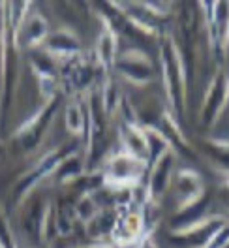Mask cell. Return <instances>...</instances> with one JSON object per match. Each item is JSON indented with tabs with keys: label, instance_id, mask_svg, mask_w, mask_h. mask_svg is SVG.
Instances as JSON below:
<instances>
[{
	"label": "cell",
	"instance_id": "obj_1",
	"mask_svg": "<svg viewBox=\"0 0 229 248\" xmlns=\"http://www.w3.org/2000/svg\"><path fill=\"white\" fill-rule=\"evenodd\" d=\"M145 171H147L145 162H141L132 155L124 153L122 149H119L106 160L104 183L113 192H122V190L132 192L137 186H141Z\"/></svg>",
	"mask_w": 229,
	"mask_h": 248
},
{
	"label": "cell",
	"instance_id": "obj_2",
	"mask_svg": "<svg viewBox=\"0 0 229 248\" xmlns=\"http://www.w3.org/2000/svg\"><path fill=\"white\" fill-rule=\"evenodd\" d=\"M160 59H162L160 66H162L164 91L168 96L169 106L177 111L179 102H183L186 96V70H184L177 44L171 36H166L164 44L160 47Z\"/></svg>",
	"mask_w": 229,
	"mask_h": 248
},
{
	"label": "cell",
	"instance_id": "obj_3",
	"mask_svg": "<svg viewBox=\"0 0 229 248\" xmlns=\"http://www.w3.org/2000/svg\"><path fill=\"white\" fill-rule=\"evenodd\" d=\"M175 153L173 149H168L164 153L153 158V166L149 170L147 185H145V203L158 205L160 200L166 196L169 186L173 185L175 177Z\"/></svg>",
	"mask_w": 229,
	"mask_h": 248
},
{
	"label": "cell",
	"instance_id": "obj_4",
	"mask_svg": "<svg viewBox=\"0 0 229 248\" xmlns=\"http://www.w3.org/2000/svg\"><path fill=\"white\" fill-rule=\"evenodd\" d=\"M115 70L119 72L121 78L126 79L134 87H145L154 79L153 62L139 49H130L119 55Z\"/></svg>",
	"mask_w": 229,
	"mask_h": 248
},
{
	"label": "cell",
	"instance_id": "obj_5",
	"mask_svg": "<svg viewBox=\"0 0 229 248\" xmlns=\"http://www.w3.org/2000/svg\"><path fill=\"white\" fill-rule=\"evenodd\" d=\"M173 190H175V207L179 213H184L198 205L205 194V185L199 173L194 170H179L173 177Z\"/></svg>",
	"mask_w": 229,
	"mask_h": 248
},
{
	"label": "cell",
	"instance_id": "obj_6",
	"mask_svg": "<svg viewBox=\"0 0 229 248\" xmlns=\"http://www.w3.org/2000/svg\"><path fill=\"white\" fill-rule=\"evenodd\" d=\"M117 59H119V38L113 25L106 21L94 46V61H96V66L107 74L115 70Z\"/></svg>",
	"mask_w": 229,
	"mask_h": 248
},
{
	"label": "cell",
	"instance_id": "obj_7",
	"mask_svg": "<svg viewBox=\"0 0 229 248\" xmlns=\"http://www.w3.org/2000/svg\"><path fill=\"white\" fill-rule=\"evenodd\" d=\"M87 124H89V115H85L83 104L77 100L68 102L64 108V126L68 134H72L74 138H81L83 134H87Z\"/></svg>",
	"mask_w": 229,
	"mask_h": 248
},
{
	"label": "cell",
	"instance_id": "obj_8",
	"mask_svg": "<svg viewBox=\"0 0 229 248\" xmlns=\"http://www.w3.org/2000/svg\"><path fill=\"white\" fill-rule=\"evenodd\" d=\"M85 171V160L81 158L79 153H74V155L64 156L61 160V164L57 166V170L53 171V177H57V183H72L79 179Z\"/></svg>",
	"mask_w": 229,
	"mask_h": 248
},
{
	"label": "cell",
	"instance_id": "obj_9",
	"mask_svg": "<svg viewBox=\"0 0 229 248\" xmlns=\"http://www.w3.org/2000/svg\"><path fill=\"white\" fill-rule=\"evenodd\" d=\"M102 211H104L102 205H100V202H98L92 194H83V196L77 200L76 205H74V217H76L81 224H85V226H91L92 222L100 217Z\"/></svg>",
	"mask_w": 229,
	"mask_h": 248
},
{
	"label": "cell",
	"instance_id": "obj_10",
	"mask_svg": "<svg viewBox=\"0 0 229 248\" xmlns=\"http://www.w3.org/2000/svg\"><path fill=\"white\" fill-rule=\"evenodd\" d=\"M137 248H160L158 245H156V241H154V237H153V233L151 235H147L141 243L137 245Z\"/></svg>",
	"mask_w": 229,
	"mask_h": 248
},
{
	"label": "cell",
	"instance_id": "obj_11",
	"mask_svg": "<svg viewBox=\"0 0 229 248\" xmlns=\"http://www.w3.org/2000/svg\"><path fill=\"white\" fill-rule=\"evenodd\" d=\"M220 248H229V235L226 237V241L222 243V247H220Z\"/></svg>",
	"mask_w": 229,
	"mask_h": 248
}]
</instances>
